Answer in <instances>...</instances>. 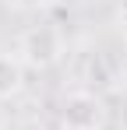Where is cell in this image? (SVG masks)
Here are the masks:
<instances>
[{"label":"cell","mask_w":127,"mask_h":130,"mask_svg":"<svg viewBox=\"0 0 127 130\" xmlns=\"http://www.w3.org/2000/svg\"><path fill=\"white\" fill-rule=\"evenodd\" d=\"M21 53L32 67H49L60 60L64 53V42H60V32L53 25H35L25 39H21Z\"/></svg>","instance_id":"obj_1"},{"label":"cell","mask_w":127,"mask_h":130,"mask_svg":"<svg viewBox=\"0 0 127 130\" xmlns=\"http://www.w3.org/2000/svg\"><path fill=\"white\" fill-rule=\"evenodd\" d=\"M64 123H67V130H95L99 123H106L99 99L88 95V91L67 95V102H64Z\"/></svg>","instance_id":"obj_2"},{"label":"cell","mask_w":127,"mask_h":130,"mask_svg":"<svg viewBox=\"0 0 127 130\" xmlns=\"http://www.w3.org/2000/svg\"><path fill=\"white\" fill-rule=\"evenodd\" d=\"M18 88H21V63L14 56L0 53V102L11 99V95H18Z\"/></svg>","instance_id":"obj_3"},{"label":"cell","mask_w":127,"mask_h":130,"mask_svg":"<svg viewBox=\"0 0 127 130\" xmlns=\"http://www.w3.org/2000/svg\"><path fill=\"white\" fill-rule=\"evenodd\" d=\"M95 130H127V127H120V123H113V120H106V123H99Z\"/></svg>","instance_id":"obj_4"},{"label":"cell","mask_w":127,"mask_h":130,"mask_svg":"<svg viewBox=\"0 0 127 130\" xmlns=\"http://www.w3.org/2000/svg\"><path fill=\"white\" fill-rule=\"evenodd\" d=\"M120 21L127 25V0H120Z\"/></svg>","instance_id":"obj_5"}]
</instances>
